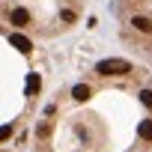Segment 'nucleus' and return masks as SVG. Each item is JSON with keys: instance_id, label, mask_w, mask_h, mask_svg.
<instances>
[{"instance_id": "1", "label": "nucleus", "mask_w": 152, "mask_h": 152, "mask_svg": "<svg viewBox=\"0 0 152 152\" xmlns=\"http://www.w3.org/2000/svg\"><path fill=\"white\" fill-rule=\"evenodd\" d=\"M33 152H152V72L102 60L42 107Z\"/></svg>"}, {"instance_id": "2", "label": "nucleus", "mask_w": 152, "mask_h": 152, "mask_svg": "<svg viewBox=\"0 0 152 152\" xmlns=\"http://www.w3.org/2000/svg\"><path fill=\"white\" fill-rule=\"evenodd\" d=\"M93 0H0V24L36 39L72 33Z\"/></svg>"}, {"instance_id": "3", "label": "nucleus", "mask_w": 152, "mask_h": 152, "mask_svg": "<svg viewBox=\"0 0 152 152\" xmlns=\"http://www.w3.org/2000/svg\"><path fill=\"white\" fill-rule=\"evenodd\" d=\"M119 39L152 66V0H116Z\"/></svg>"}, {"instance_id": "4", "label": "nucleus", "mask_w": 152, "mask_h": 152, "mask_svg": "<svg viewBox=\"0 0 152 152\" xmlns=\"http://www.w3.org/2000/svg\"><path fill=\"white\" fill-rule=\"evenodd\" d=\"M0 152H12V149H0Z\"/></svg>"}]
</instances>
